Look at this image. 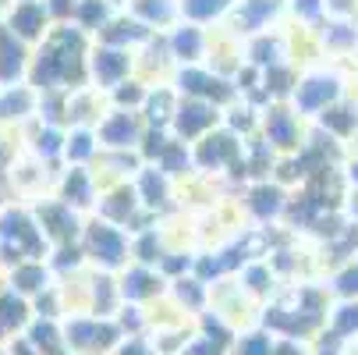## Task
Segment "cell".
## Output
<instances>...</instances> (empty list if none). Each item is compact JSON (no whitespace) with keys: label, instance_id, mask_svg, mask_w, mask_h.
<instances>
[{"label":"cell","instance_id":"7c38bea8","mask_svg":"<svg viewBox=\"0 0 358 355\" xmlns=\"http://www.w3.org/2000/svg\"><path fill=\"white\" fill-rule=\"evenodd\" d=\"M117 291H121V302H128V306H145V302H157L160 295H167V281L152 267L128 263L117 277Z\"/></svg>","mask_w":358,"mask_h":355},{"label":"cell","instance_id":"8fae6325","mask_svg":"<svg viewBox=\"0 0 358 355\" xmlns=\"http://www.w3.org/2000/svg\"><path fill=\"white\" fill-rule=\"evenodd\" d=\"M54 199H61L75 214H92L99 199V181L92 167H61L54 181Z\"/></svg>","mask_w":358,"mask_h":355},{"label":"cell","instance_id":"e0dca14e","mask_svg":"<svg viewBox=\"0 0 358 355\" xmlns=\"http://www.w3.org/2000/svg\"><path fill=\"white\" fill-rule=\"evenodd\" d=\"M149 36H157V32H149L142 22H135L128 11L124 15H114L103 29H99L96 32V39L92 43H103V46H117V50H131V54H135V50L149 39Z\"/></svg>","mask_w":358,"mask_h":355},{"label":"cell","instance_id":"ffe728a7","mask_svg":"<svg viewBox=\"0 0 358 355\" xmlns=\"http://www.w3.org/2000/svg\"><path fill=\"white\" fill-rule=\"evenodd\" d=\"M99 157V142L92 128H68L64 135V167H92Z\"/></svg>","mask_w":358,"mask_h":355},{"label":"cell","instance_id":"2e32d148","mask_svg":"<svg viewBox=\"0 0 358 355\" xmlns=\"http://www.w3.org/2000/svg\"><path fill=\"white\" fill-rule=\"evenodd\" d=\"M29 61H32V50L0 22V85H18L29 75Z\"/></svg>","mask_w":358,"mask_h":355},{"label":"cell","instance_id":"277c9868","mask_svg":"<svg viewBox=\"0 0 358 355\" xmlns=\"http://www.w3.org/2000/svg\"><path fill=\"white\" fill-rule=\"evenodd\" d=\"M171 89L185 99H202L213 107H227L238 99V89L213 68L206 64H188V68H174L171 71Z\"/></svg>","mask_w":358,"mask_h":355},{"label":"cell","instance_id":"4fadbf2b","mask_svg":"<svg viewBox=\"0 0 358 355\" xmlns=\"http://www.w3.org/2000/svg\"><path fill=\"white\" fill-rule=\"evenodd\" d=\"M164 39H167V54L178 68L202 64L210 54V32L199 25H188V22H178L171 32H164Z\"/></svg>","mask_w":358,"mask_h":355},{"label":"cell","instance_id":"f1b7e54d","mask_svg":"<svg viewBox=\"0 0 358 355\" xmlns=\"http://www.w3.org/2000/svg\"><path fill=\"white\" fill-rule=\"evenodd\" d=\"M348 111H327L323 114V125H330V128H337V132H348L351 128V118H344Z\"/></svg>","mask_w":358,"mask_h":355},{"label":"cell","instance_id":"603a6c76","mask_svg":"<svg viewBox=\"0 0 358 355\" xmlns=\"http://www.w3.org/2000/svg\"><path fill=\"white\" fill-rule=\"evenodd\" d=\"M234 4H238V0H178V11H181V22L206 29L217 18H224Z\"/></svg>","mask_w":358,"mask_h":355},{"label":"cell","instance_id":"4dcf8cb0","mask_svg":"<svg viewBox=\"0 0 358 355\" xmlns=\"http://www.w3.org/2000/svg\"><path fill=\"white\" fill-rule=\"evenodd\" d=\"M11 8V0H0V18H4V11Z\"/></svg>","mask_w":358,"mask_h":355},{"label":"cell","instance_id":"d4e9b609","mask_svg":"<svg viewBox=\"0 0 358 355\" xmlns=\"http://www.w3.org/2000/svg\"><path fill=\"white\" fill-rule=\"evenodd\" d=\"M145 96H149V85L142 82V78H124L121 85H114L110 92H107V104L114 107V111H142V104H145Z\"/></svg>","mask_w":358,"mask_h":355},{"label":"cell","instance_id":"8992f818","mask_svg":"<svg viewBox=\"0 0 358 355\" xmlns=\"http://www.w3.org/2000/svg\"><path fill=\"white\" fill-rule=\"evenodd\" d=\"M85 71H89V85L107 96L114 85H121L124 78L135 75V54H131V50H117V46L92 43V46H89Z\"/></svg>","mask_w":358,"mask_h":355},{"label":"cell","instance_id":"cb8c5ba5","mask_svg":"<svg viewBox=\"0 0 358 355\" xmlns=\"http://www.w3.org/2000/svg\"><path fill=\"white\" fill-rule=\"evenodd\" d=\"M263 128H266V146H280V149H291L298 142V121L294 114H287L284 107H270L263 114Z\"/></svg>","mask_w":358,"mask_h":355},{"label":"cell","instance_id":"ac0fdd59","mask_svg":"<svg viewBox=\"0 0 358 355\" xmlns=\"http://www.w3.org/2000/svg\"><path fill=\"white\" fill-rule=\"evenodd\" d=\"M4 277H8V288L15 295H22V298H36V295H43L50 284H54V274H50L46 260H25V263L11 267Z\"/></svg>","mask_w":358,"mask_h":355},{"label":"cell","instance_id":"d6986e66","mask_svg":"<svg viewBox=\"0 0 358 355\" xmlns=\"http://www.w3.org/2000/svg\"><path fill=\"white\" fill-rule=\"evenodd\" d=\"M131 18L142 22L149 32H160L181 22V11H178V0H131Z\"/></svg>","mask_w":358,"mask_h":355},{"label":"cell","instance_id":"5b68a950","mask_svg":"<svg viewBox=\"0 0 358 355\" xmlns=\"http://www.w3.org/2000/svg\"><path fill=\"white\" fill-rule=\"evenodd\" d=\"M32 217H36L43 238L50 242V249H57V245H75L78 235H82V224H85L82 214H75L71 207H64V202L54 199V195L32 199Z\"/></svg>","mask_w":358,"mask_h":355},{"label":"cell","instance_id":"5bb4252c","mask_svg":"<svg viewBox=\"0 0 358 355\" xmlns=\"http://www.w3.org/2000/svg\"><path fill=\"white\" fill-rule=\"evenodd\" d=\"M36 111H39V92L29 82L0 89V128H11L15 132L22 125H32L36 121Z\"/></svg>","mask_w":358,"mask_h":355},{"label":"cell","instance_id":"7a4b0ae2","mask_svg":"<svg viewBox=\"0 0 358 355\" xmlns=\"http://www.w3.org/2000/svg\"><path fill=\"white\" fill-rule=\"evenodd\" d=\"M46 256H50V242L43 238L32 207L8 202L0 210V274H8L25 260H46Z\"/></svg>","mask_w":358,"mask_h":355},{"label":"cell","instance_id":"6da1fadb","mask_svg":"<svg viewBox=\"0 0 358 355\" xmlns=\"http://www.w3.org/2000/svg\"><path fill=\"white\" fill-rule=\"evenodd\" d=\"M89 46L92 39L75 29L71 22H61L50 29V36L32 50V61H29V75L25 82L43 96V92H75L82 85H89Z\"/></svg>","mask_w":358,"mask_h":355},{"label":"cell","instance_id":"1f68e13d","mask_svg":"<svg viewBox=\"0 0 358 355\" xmlns=\"http://www.w3.org/2000/svg\"><path fill=\"white\" fill-rule=\"evenodd\" d=\"M4 207H8V192H4V188H0V210H4Z\"/></svg>","mask_w":358,"mask_h":355},{"label":"cell","instance_id":"9a60e30c","mask_svg":"<svg viewBox=\"0 0 358 355\" xmlns=\"http://www.w3.org/2000/svg\"><path fill=\"white\" fill-rule=\"evenodd\" d=\"M131 185H135V195H138V202H142V210L160 221V214L171 207V199H174V181H171L164 171H157V167L145 164V167L131 178Z\"/></svg>","mask_w":358,"mask_h":355},{"label":"cell","instance_id":"9c48e42d","mask_svg":"<svg viewBox=\"0 0 358 355\" xmlns=\"http://www.w3.org/2000/svg\"><path fill=\"white\" fill-rule=\"evenodd\" d=\"M238 160H241V142H238V135H231L227 128H213L210 135H202V139L192 146V164H195V171L217 174V171H231Z\"/></svg>","mask_w":358,"mask_h":355},{"label":"cell","instance_id":"44dd1931","mask_svg":"<svg viewBox=\"0 0 358 355\" xmlns=\"http://www.w3.org/2000/svg\"><path fill=\"white\" fill-rule=\"evenodd\" d=\"M114 0H78L75 11H71V25L82 29L89 39H96V32L103 29L110 18H114Z\"/></svg>","mask_w":358,"mask_h":355},{"label":"cell","instance_id":"ba28073f","mask_svg":"<svg viewBox=\"0 0 358 355\" xmlns=\"http://www.w3.org/2000/svg\"><path fill=\"white\" fill-rule=\"evenodd\" d=\"M0 22H4L29 50H36L50 36V29H54V18H50V8L43 0H11V8L4 11Z\"/></svg>","mask_w":358,"mask_h":355},{"label":"cell","instance_id":"52a82bcc","mask_svg":"<svg viewBox=\"0 0 358 355\" xmlns=\"http://www.w3.org/2000/svg\"><path fill=\"white\" fill-rule=\"evenodd\" d=\"M213 128H220V107L213 104H202V99H185L178 96V107L171 118V135L185 146H195L202 135H210Z\"/></svg>","mask_w":358,"mask_h":355},{"label":"cell","instance_id":"d6a6232c","mask_svg":"<svg viewBox=\"0 0 358 355\" xmlns=\"http://www.w3.org/2000/svg\"><path fill=\"white\" fill-rule=\"evenodd\" d=\"M0 89H4V85H0Z\"/></svg>","mask_w":358,"mask_h":355},{"label":"cell","instance_id":"30bf717a","mask_svg":"<svg viewBox=\"0 0 358 355\" xmlns=\"http://www.w3.org/2000/svg\"><path fill=\"white\" fill-rule=\"evenodd\" d=\"M92 132H96L99 149H107V153H124V149H138V139L145 132V121L135 111H114L110 107L103 114V121H99Z\"/></svg>","mask_w":358,"mask_h":355},{"label":"cell","instance_id":"7402d4cb","mask_svg":"<svg viewBox=\"0 0 358 355\" xmlns=\"http://www.w3.org/2000/svg\"><path fill=\"white\" fill-rule=\"evenodd\" d=\"M32 323V302L15 295L8 284L0 288V327H4V334H18Z\"/></svg>","mask_w":358,"mask_h":355},{"label":"cell","instance_id":"484cf974","mask_svg":"<svg viewBox=\"0 0 358 355\" xmlns=\"http://www.w3.org/2000/svg\"><path fill=\"white\" fill-rule=\"evenodd\" d=\"M245 207L259 217V221H270V217H277V214L284 210V192H280L277 185H255V188L248 192Z\"/></svg>","mask_w":358,"mask_h":355},{"label":"cell","instance_id":"4316f807","mask_svg":"<svg viewBox=\"0 0 358 355\" xmlns=\"http://www.w3.org/2000/svg\"><path fill=\"white\" fill-rule=\"evenodd\" d=\"M337 96V85L334 82H323V78H313V82H301L298 85V92H294V104H298V111H320V107H327L330 99Z\"/></svg>","mask_w":358,"mask_h":355},{"label":"cell","instance_id":"83f0119b","mask_svg":"<svg viewBox=\"0 0 358 355\" xmlns=\"http://www.w3.org/2000/svg\"><path fill=\"white\" fill-rule=\"evenodd\" d=\"M277 0H241L238 4V32H255L263 29L266 18H273Z\"/></svg>","mask_w":358,"mask_h":355},{"label":"cell","instance_id":"f546056e","mask_svg":"<svg viewBox=\"0 0 358 355\" xmlns=\"http://www.w3.org/2000/svg\"><path fill=\"white\" fill-rule=\"evenodd\" d=\"M341 291H348V295H351V291H358V270H351V274H344V277H341Z\"/></svg>","mask_w":358,"mask_h":355},{"label":"cell","instance_id":"3957f363","mask_svg":"<svg viewBox=\"0 0 358 355\" xmlns=\"http://www.w3.org/2000/svg\"><path fill=\"white\" fill-rule=\"evenodd\" d=\"M78 245H82V256L92 270L121 274L131 263V235L107 224V221H99V217H85Z\"/></svg>","mask_w":358,"mask_h":355}]
</instances>
